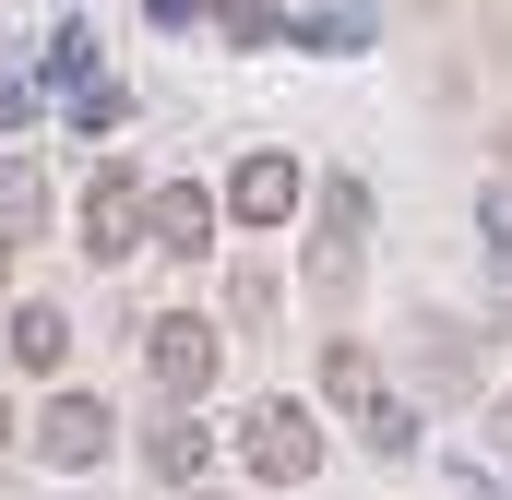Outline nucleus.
Masks as SVG:
<instances>
[{
	"label": "nucleus",
	"instance_id": "nucleus-1",
	"mask_svg": "<svg viewBox=\"0 0 512 500\" xmlns=\"http://www.w3.org/2000/svg\"><path fill=\"white\" fill-rule=\"evenodd\" d=\"M239 465H251L262 489H310V477H322V417L286 405V393L251 405V417H239Z\"/></svg>",
	"mask_w": 512,
	"mask_h": 500
},
{
	"label": "nucleus",
	"instance_id": "nucleus-2",
	"mask_svg": "<svg viewBox=\"0 0 512 500\" xmlns=\"http://www.w3.org/2000/svg\"><path fill=\"white\" fill-rule=\"evenodd\" d=\"M143 370H155V393H179V405H191V393L215 381V322H203V310H155Z\"/></svg>",
	"mask_w": 512,
	"mask_h": 500
},
{
	"label": "nucleus",
	"instance_id": "nucleus-3",
	"mask_svg": "<svg viewBox=\"0 0 512 500\" xmlns=\"http://www.w3.org/2000/svg\"><path fill=\"white\" fill-rule=\"evenodd\" d=\"M358 227H370V191L334 179V191H322V227H310V286H322V298L358 286Z\"/></svg>",
	"mask_w": 512,
	"mask_h": 500
},
{
	"label": "nucleus",
	"instance_id": "nucleus-4",
	"mask_svg": "<svg viewBox=\"0 0 512 500\" xmlns=\"http://www.w3.org/2000/svg\"><path fill=\"white\" fill-rule=\"evenodd\" d=\"M84 250H96V262H131V250H143V179H131V167H108V179L84 191Z\"/></svg>",
	"mask_w": 512,
	"mask_h": 500
},
{
	"label": "nucleus",
	"instance_id": "nucleus-5",
	"mask_svg": "<svg viewBox=\"0 0 512 500\" xmlns=\"http://www.w3.org/2000/svg\"><path fill=\"white\" fill-rule=\"evenodd\" d=\"M36 453H48V465H96V453H108V405H96V393H48V405H36Z\"/></svg>",
	"mask_w": 512,
	"mask_h": 500
},
{
	"label": "nucleus",
	"instance_id": "nucleus-6",
	"mask_svg": "<svg viewBox=\"0 0 512 500\" xmlns=\"http://www.w3.org/2000/svg\"><path fill=\"white\" fill-rule=\"evenodd\" d=\"M227 215H239V227H286V215H298V155H239Z\"/></svg>",
	"mask_w": 512,
	"mask_h": 500
},
{
	"label": "nucleus",
	"instance_id": "nucleus-7",
	"mask_svg": "<svg viewBox=\"0 0 512 500\" xmlns=\"http://www.w3.org/2000/svg\"><path fill=\"white\" fill-rule=\"evenodd\" d=\"M143 239H167V250H215V191H191V179H179V191H155V203H143Z\"/></svg>",
	"mask_w": 512,
	"mask_h": 500
},
{
	"label": "nucleus",
	"instance_id": "nucleus-8",
	"mask_svg": "<svg viewBox=\"0 0 512 500\" xmlns=\"http://www.w3.org/2000/svg\"><path fill=\"white\" fill-rule=\"evenodd\" d=\"M203 453H215V429H203V417H155V429H143V465H155L167 489H191V477H203Z\"/></svg>",
	"mask_w": 512,
	"mask_h": 500
},
{
	"label": "nucleus",
	"instance_id": "nucleus-9",
	"mask_svg": "<svg viewBox=\"0 0 512 500\" xmlns=\"http://www.w3.org/2000/svg\"><path fill=\"white\" fill-rule=\"evenodd\" d=\"M322 393H334V405H346V417H370V405H382V358H370V346H346V334H334V346H322Z\"/></svg>",
	"mask_w": 512,
	"mask_h": 500
},
{
	"label": "nucleus",
	"instance_id": "nucleus-10",
	"mask_svg": "<svg viewBox=\"0 0 512 500\" xmlns=\"http://www.w3.org/2000/svg\"><path fill=\"white\" fill-rule=\"evenodd\" d=\"M60 346H72L60 310H12V358H24V370H60Z\"/></svg>",
	"mask_w": 512,
	"mask_h": 500
},
{
	"label": "nucleus",
	"instance_id": "nucleus-11",
	"mask_svg": "<svg viewBox=\"0 0 512 500\" xmlns=\"http://www.w3.org/2000/svg\"><path fill=\"white\" fill-rule=\"evenodd\" d=\"M48 84H96V48H84V24H60V36H48Z\"/></svg>",
	"mask_w": 512,
	"mask_h": 500
},
{
	"label": "nucleus",
	"instance_id": "nucleus-12",
	"mask_svg": "<svg viewBox=\"0 0 512 500\" xmlns=\"http://www.w3.org/2000/svg\"><path fill=\"white\" fill-rule=\"evenodd\" d=\"M36 203H48V191H36V167H0V227H12V239L36 227Z\"/></svg>",
	"mask_w": 512,
	"mask_h": 500
},
{
	"label": "nucleus",
	"instance_id": "nucleus-13",
	"mask_svg": "<svg viewBox=\"0 0 512 500\" xmlns=\"http://www.w3.org/2000/svg\"><path fill=\"white\" fill-rule=\"evenodd\" d=\"M358 429H370V453H405V441H417V405H393V393H382Z\"/></svg>",
	"mask_w": 512,
	"mask_h": 500
},
{
	"label": "nucleus",
	"instance_id": "nucleus-14",
	"mask_svg": "<svg viewBox=\"0 0 512 500\" xmlns=\"http://www.w3.org/2000/svg\"><path fill=\"white\" fill-rule=\"evenodd\" d=\"M227 310H239V322H262V310H274V274H262V262H239V274H227Z\"/></svg>",
	"mask_w": 512,
	"mask_h": 500
},
{
	"label": "nucleus",
	"instance_id": "nucleus-15",
	"mask_svg": "<svg viewBox=\"0 0 512 500\" xmlns=\"http://www.w3.org/2000/svg\"><path fill=\"white\" fill-rule=\"evenodd\" d=\"M215 24L227 36H274V0H215Z\"/></svg>",
	"mask_w": 512,
	"mask_h": 500
},
{
	"label": "nucleus",
	"instance_id": "nucleus-16",
	"mask_svg": "<svg viewBox=\"0 0 512 500\" xmlns=\"http://www.w3.org/2000/svg\"><path fill=\"white\" fill-rule=\"evenodd\" d=\"M489 262L512 274V191H489Z\"/></svg>",
	"mask_w": 512,
	"mask_h": 500
},
{
	"label": "nucleus",
	"instance_id": "nucleus-17",
	"mask_svg": "<svg viewBox=\"0 0 512 500\" xmlns=\"http://www.w3.org/2000/svg\"><path fill=\"white\" fill-rule=\"evenodd\" d=\"M0 286H12V227H0Z\"/></svg>",
	"mask_w": 512,
	"mask_h": 500
},
{
	"label": "nucleus",
	"instance_id": "nucleus-18",
	"mask_svg": "<svg viewBox=\"0 0 512 500\" xmlns=\"http://www.w3.org/2000/svg\"><path fill=\"white\" fill-rule=\"evenodd\" d=\"M0 441H12V405H0Z\"/></svg>",
	"mask_w": 512,
	"mask_h": 500
},
{
	"label": "nucleus",
	"instance_id": "nucleus-19",
	"mask_svg": "<svg viewBox=\"0 0 512 500\" xmlns=\"http://www.w3.org/2000/svg\"><path fill=\"white\" fill-rule=\"evenodd\" d=\"M191 500H215V489H191Z\"/></svg>",
	"mask_w": 512,
	"mask_h": 500
}]
</instances>
